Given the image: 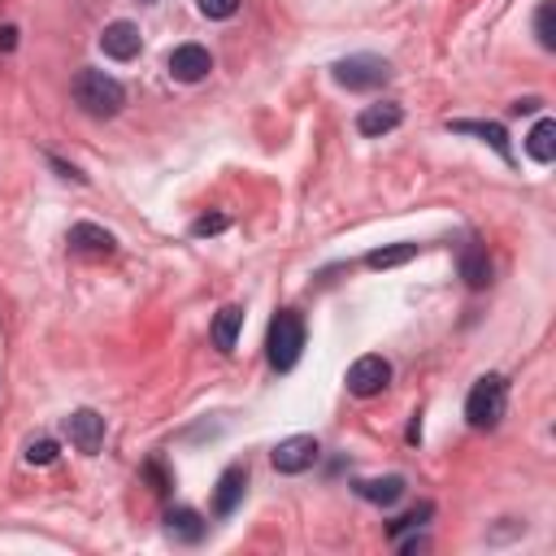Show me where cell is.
<instances>
[{
	"label": "cell",
	"mask_w": 556,
	"mask_h": 556,
	"mask_svg": "<svg viewBox=\"0 0 556 556\" xmlns=\"http://www.w3.org/2000/svg\"><path fill=\"white\" fill-rule=\"evenodd\" d=\"M100 48H104V56H113V61H130V56H139L143 35H139L135 22H109V26L100 30Z\"/></svg>",
	"instance_id": "9c48e42d"
},
{
	"label": "cell",
	"mask_w": 556,
	"mask_h": 556,
	"mask_svg": "<svg viewBox=\"0 0 556 556\" xmlns=\"http://www.w3.org/2000/svg\"><path fill=\"white\" fill-rule=\"evenodd\" d=\"M243 486H248V469H243V465L222 469L217 491H213V513H217V517H230V513L239 508V500H243Z\"/></svg>",
	"instance_id": "8fae6325"
},
{
	"label": "cell",
	"mask_w": 556,
	"mask_h": 556,
	"mask_svg": "<svg viewBox=\"0 0 556 556\" xmlns=\"http://www.w3.org/2000/svg\"><path fill=\"white\" fill-rule=\"evenodd\" d=\"M195 4H200V13L213 17V22H226V17L239 13V0H195Z\"/></svg>",
	"instance_id": "603a6c76"
},
{
	"label": "cell",
	"mask_w": 556,
	"mask_h": 556,
	"mask_svg": "<svg viewBox=\"0 0 556 556\" xmlns=\"http://www.w3.org/2000/svg\"><path fill=\"white\" fill-rule=\"evenodd\" d=\"M65 434H70V443H74L83 456H96L100 443H104V417H100L96 408H74V413L65 417Z\"/></svg>",
	"instance_id": "52a82bcc"
},
{
	"label": "cell",
	"mask_w": 556,
	"mask_h": 556,
	"mask_svg": "<svg viewBox=\"0 0 556 556\" xmlns=\"http://www.w3.org/2000/svg\"><path fill=\"white\" fill-rule=\"evenodd\" d=\"M230 222L222 217V213H204V217H195L191 222V235H217V230H226Z\"/></svg>",
	"instance_id": "cb8c5ba5"
},
{
	"label": "cell",
	"mask_w": 556,
	"mask_h": 556,
	"mask_svg": "<svg viewBox=\"0 0 556 556\" xmlns=\"http://www.w3.org/2000/svg\"><path fill=\"white\" fill-rule=\"evenodd\" d=\"M447 130H456V135H478V139H486L504 161H513V148H508V135H504V126H495V122H447Z\"/></svg>",
	"instance_id": "9a60e30c"
},
{
	"label": "cell",
	"mask_w": 556,
	"mask_h": 556,
	"mask_svg": "<svg viewBox=\"0 0 556 556\" xmlns=\"http://www.w3.org/2000/svg\"><path fill=\"white\" fill-rule=\"evenodd\" d=\"M13 43H17V26H4V30H0V48L13 52Z\"/></svg>",
	"instance_id": "d4e9b609"
},
{
	"label": "cell",
	"mask_w": 556,
	"mask_h": 556,
	"mask_svg": "<svg viewBox=\"0 0 556 556\" xmlns=\"http://www.w3.org/2000/svg\"><path fill=\"white\" fill-rule=\"evenodd\" d=\"M534 30H539V43L552 52V48H556V35H552V4H547V0L534 9Z\"/></svg>",
	"instance_id": "44dd1931"
},
{
	"label": "cell",
	"mask_w": 556,
	"mask_h": 556,
	"mask_svg": "<svg viewBox=\"0 0 556 556\" xmlns=\"http://www.w3.org/2000/svg\"><path fill=\"white\" fill-rule=\"evenodd\" d=\"M239 326H243V308H239V304H226V308L213 317V326H208V339H213V348H217V352H235Z\"/></svg>",
	"instance_id": "5bb4252c"
},
{
	"label": "cell",
	"mask_w": 556,
	"mask_h": 556,
	"mask_svg": "<svg viewBox=\"0 0 556 556\" xmlns=\"http://www.w3.org/2000/svg\"><path fill=\"white\" fill-rule=\"evenodd\" d=\"M265 348H269V365H274L278 374H287V369L300 361V352H304V317H300L295 308H282V313L269 321Z\"/></svg>",
	"instance_id": "3957f363"
},
{
	"label": "cell",
	"mask_w": 556,
	"mask_h": 556,
	"mask_svg": "<svg viewBox=\"0 0 556 556\" xmlns=\"http://www.w3.org/2000/svg\"><path fill=\"white\" fill-rule=\"evenodd\" d=\"M165 65H169V74H174L178 83H200V78L213 70V56H208V48H200V43H178Z\"/></svg>",
	"instance_id": "ba28073f"
},
{
	"label": "cell",
	"mask_w": 556,
	"mask_h": 556,
	"mask_svg": "<svg viewBox=\"0 0 556 556\" xmlns=\"http://www.w3.org/2000/svg\"><path fill=\"white\" fill-rule=\"evenodd\" d=\"M70 248L83 252V256H109L117 248V239L104 230V226H91V222H78L70 226Z\"/></svg>",
	"instance_id": "7c38bea8"
},
{
	"label": "cell",
	"mask_w": 556,
	"mask_h": 556,
	"mask_svg": "<svg viewBox=\"0 0 556 556\" xmlns=\"http://www.w3.org/2000/svg\"><path fill=\"white\" fill-rule=\"evenodd\" d=\"M400 122H404V109H400L395 100H378V104H365V109H361L356 130H361V135H369V139H378V135L395 130Z\"/></svg>",
	"instance_id": "30bf717a"
},
{
	"label": "cell",
	"mask_w": 556,
	"mask_h": 556,
	"mask_svg": "<svg viewBox=\"0 0 556 556\" xmlns=\"http://www.w3.org/2000/svg\"><path fill=\"white\" fill-rule=\"evenodd\" d=\"M70 91H74V104L87 117H113L126 104V87L113 74H104V70H78Z\"/></svg>",
	"instance_id": "6da1fadb"
},
{
	"label": "cell",
	"mask_w": 556,
	"mask_h": 556,
	"mask_svg": "<svg viewBox=\"0 0 556 556\" xmlns=\"http://www.w3.org/2000/svg\"><path fill=\"white\" fill-rule=\"evenodd\" d=\"M534 109H539V100H517L513 104V113H534Z\"/></svg>",
	"instance_id": "484cf974"
},
{
	"label": "cell",
	"mask_w": 556,
	"mask_h": 556,
	"mask_svg": "<svg viewBox=\"0 0 556 556\" xmlns=\"http://www.w3.org/2000/svg\"><path fill=\"white\" fill-rule=\"evenodd\" d=\"M165 530L174 539H182V543H200L204 539V517L195 508H169L165 513Z\"/></svg>",
	"instance_id": "e0dca14e"
},
{
	"label": "cell",
	"mask_w": 556,
	"mask_h": 556,
	"mask_svg": "<svg viewBox=\"0 0 556 556\" xmlns=\"http://www.w3.org/2000/svg\"><path fill=\"white\" fill-rule=\"evenodd\" d=\"M352 491H356L361 500H369V504L391 508V504L404 495V478H400V473H387V478H356Z\"/></svg>",
	"instance_id": "4fadbf2b"
},
{
	"label": "cell",
	"mask_w": 556,
	"mask_h": 556,
	"mask_svg": "<svg viewBox=\"0 0 556 556\" xmlns=\"http://www.w3.org/2000/svg\"><path fill=\"white\" fill-rule=\"evenodd\" d=\"M417 256V243H395V248H374L369 256H365V265L369 269H391V265H404V261H413Z\"/></svg>",
	"instance_id": "d6986e66"
},
{
	"label": "cell",
	"mask_w": 556,
	"mask_h": 556,
	"mask_svg": "<svg viewBox=\"0 0 556 556\" xmlns=\"http://www.w3.org/2000/svg\"><path fill=\"white\" fill-rule=\"evenodd\" d=\"M526 152L539 161V165H552L556 161V122L552 117H539L534 130L526 135Z\"/></svg>",
	"instance_id": "2e32d148"
},
{
	"label": "cell",
	"mask_w": 556,
	"mask_h": 556,
	"mask_svg": "<svg viewBox=\"0 0 556 556\" xmlns=\"http://www.w3.org/2000/svg\"><path fill=\"white\" fill-rule=\"evenodd\" d=\"M460 278H465L473 291H482V287L491 282V261H486L482 243H469V248L460 252Z\"/></svg>",
	"instance_id": "ac0fdd59"
},
{
	"label": "cell",
	"mask_w": 556,
	"mask_h": 556,
	"mask_svg": "<svg viewBox=\"0 0 556 556\" xmlns=\"http://www.w3.org/2000/svg\"><path fill=\"white\" fill-rule=\"evenodd\" d=\"M430 513H434L430 504H417L413 513H404V517H395V521H391V539H400V534H408V530H417V526H426V521H430Z\"/></svg>",
	"instance_id": "ffe728a7"
},
{
	"label": "cell",
	"mask_w": 556,
	"mask_h": 556,
	"mask_svg": "<svg viewBox=\"0 0 556 556\" xmlns=\"http://www.w3.org/2000/svg\"><path fill=\"white\" fill-rule=\"evenodd\" d=\"M387 382H391V365L382 356H374V352L369 356H356L352 369H348V391L356 400H369V395L387 391Z\"/></svg>",
	"instance_id": "5b68a950"
},
{
	"label": "cell",
	"mask_w": 556,
	"mask_h": 556,
	"mask_svg": "<svg viewBox=\"0 0 556 556\" xmlns=\"http://www.w3.org/2000/svg\"><path fill=\"white\" fill-rule=\"evenodd\" d=\"M317 452H321V447H317L313 434H291V439H282V443L269 452V460H274L278 473H304V469H313Z\"/></svg>",
	"instance_id": "8992f818"
},
{
	"label": "cell",
	"mask_w": 556,
	"mask_h": 556,
	"mask_svg": "<svg viewBox=\"0 0 556 556\" xmlns=\"http://www.w3.org/2000/svg\"><path fill=\"white\" fill-rule=\"evenodd\" d=\"M330 74H334V83L348 87V91H374V87H382V83L391 78V65H387L382 56H374V52H352V56L334 61Z\"/></svg>",
	"instance_id": "277c9868"
},
{
	"label": "cell",
	"mask_w": 556,
	"mask_h": 556,
	"mask_svg": "<svg viewBox=\"0 0 556 556\" xmlns=\"http://www.w3.org/2000/svg\"><path fill=\"white\" fill-rule=\"evenodd\" d=\"M56 460V443L52 439H30L26 443V465H52Z\"/></svg>",
	"instance_id": "7402d4cb"
},
{
	"label": "cell",
	"mask_w": 556,
	"mask_h": 556,
	"mask_svg": "<svg viewBox=\"0 0 556 556\" xmlns=\"http://www.w3.org/2000/svg\"><path fill=\"white\" fill-rule=\"evenodd\" d=\"M508 408V378L504 374H482L469 395H465V421L473 430H491Z\"/></svg>",
	"instance_id": "7a4b0ae2"
}]
</instances>
